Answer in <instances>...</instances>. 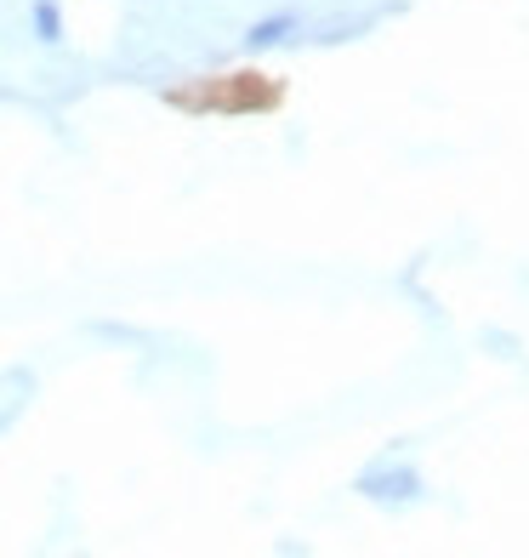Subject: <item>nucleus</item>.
I'll list each match as a JSON object with an SVG mask.
<instances>
[{"instance_id":"1","label":"nucleus","mask_w":529,"mask_h":558,"mask_svg":"<svg viewBox=\"0 0 529 558\" xmlns=\"http://www.w3.org/2000/svg\"><path fill=\"white\" fill-rule=\"evenodd\" d=\"M359 490H365L370 501L410 507V501H421V478H416L410 468H376V473H365V478H359Z\"/></svg>"},{"instance_id":"2","label":"nucleus","mask_w":529,"mask_h":558,"mask_svg":"<svg viewBox=\"0 0 529 558\" xmlns=\"http://www.w3.org/2000/svg\"><path fill=\"white\" fill-rule=\"evenodd\" d=\"M296 29H302L296 12H273V17H262V23H250V29H245V52H273V46H285Z\"/></svg>"},{"instance_id":"3","label":"nucleus","mask_w":529,"mask_h":558,"mask_svg":"<svg viewBox=\"0 0 529 558\" xmlns=\"http://www.w3.org/2000/svg\"><path fill=\"white\" fill-rule=\"evenodd\" d=\"M29 29H35L40 46H58V40L69 35V23H63V7H58V0H29Z\"/></svg>"}]
</instances>
